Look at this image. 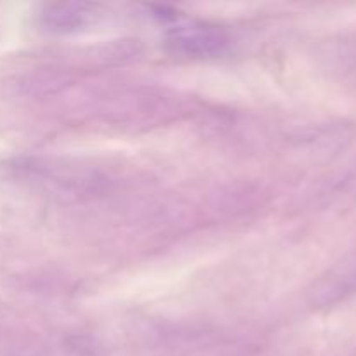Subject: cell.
Masks as SVG:
<instances>
[{"label":"cell","instance_id":"obj_1","mask_svg":"<svg viewBox=\"0 0 356 356\" xmlns=\"http://www.w3.org/2000/svg\"><path fill=\"white\" fill-rule=\"evenodd\" d=\"M167 44L177 54L188 58H211L228 47V35L212 24H181L169 33Z\"/></svg>","mask_w":356,"mask_h":356},{"label":"cell","instance_id":"obj_2","mask_svg":"<svg viewBox=\"0 0 356 356\" xmlns=\"http://www.w3.org/2000/svg\"><path fill=\"white\" fill-rule=\"evenodd\" d=\"M96 6L86 2L49 3L40 14V21L47 30L56 33H72L92 23Z\"/></svg>","mask_w":356,"mask_h":356}]
</instances>
